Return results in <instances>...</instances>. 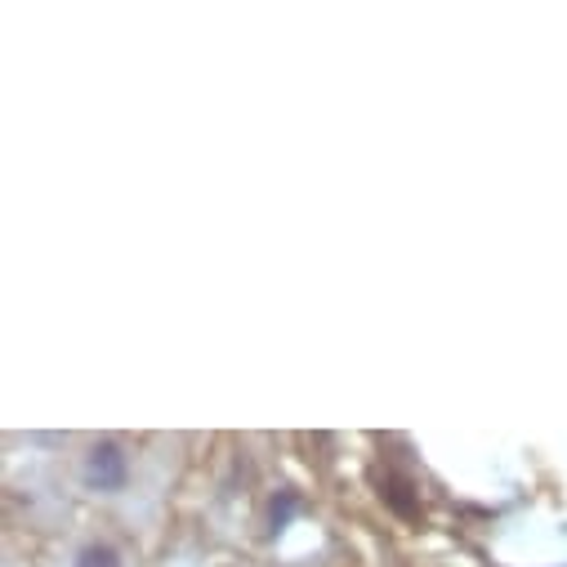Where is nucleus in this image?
I'll return each mask as SVG.
<instances>
[{"label": "nucleus", "mask_w": 567, "mask_h": 567, "mask_svg": "<svg viewBox=\"0 0 567 567\" xmlns=\"http://www.w3.org/2000/svg\"><path fill=\"white\" fill-rule=\"evenodd\" d=\"M81 478H85V487H94V492H121L125 478H130V456H125L116 443H94L90 456H85Z\"/></svg>", "instance_id": "obj_1"}, {"label": "nucleus", "mask_w": 567, "mask_h": 567, "mask_svg": "<svg viewBox=\"0 0 567 567\" xmlns=\"http://www.w3.org/2000/svg\"><path fill=\"white\" fill-rule=\"evenodd\" d=\"M296 509H300V496H296V492H277V496L268 501V532H272V536L287 532L291 518H296Z\"/></svg>", "instance_id": "obj_2"}, {"label": "nucleus", "mask_w": 567, "mask_h": 567, "mask_svg": "<svg viewBox=\"0 0 567 567\" xmlns=\"http://www.w3.org/2000/svg\"><path fill=\"white\" fill-rule=\"evenodd\" d=\"M72 567H121V554L107 540H90V545L76 549V563Z\"/></svg>", "instance_id": "obj_3"}]
</instances>
